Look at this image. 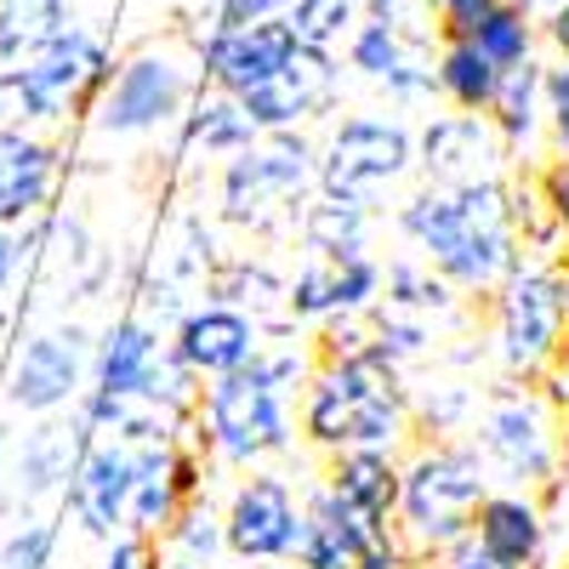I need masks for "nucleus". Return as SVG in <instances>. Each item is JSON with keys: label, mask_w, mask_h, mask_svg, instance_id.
Returning <instances> with one entry per match:
<instances>
[{"label": "nucleus", "mask_w": 569, "mask_h": 569, "mask_svg": "<svg viewBox=\"0 0 569 569\" xmlns=\"http://www.w3.org/2000/svg\"><path fill=\"white\" fill-rule=\"evenodd\" d=\"M479 393H472L467 382H439V388H421L410 393V427L421 439H456L461 427H472V416H479Z\"/></svg>", "instance_id": "obj_33"}, {"label": "nucleus", "mask_w": 569, "mask_h": 569, "mask_svg": "<svg viewBox=\"0 0 569 569\" xmlns=\"http://www.w3.org/2000/svg\"><path fill=\"white\" fill-rule=\"evenodd\" d=\"M319 479L353 512H365L370 525H399V485H405L399 450H337V456H325Z\"/></svg>", "instance_id": "obj_22"}, {"label": "nucleus", "mask_w": 569, "mask_h": 569, "mask_svg": "<svg viewBox=\"0 0 569 569\" xmlns=\"http://www.w3.org/2000/svg\"><path fill=\"white\" fill-rule=\"evenodd\" d=\"M427 12H450V7H461V0H421Z\"/></svg>", "instance_id": "obj_52"}, {"label": "nucleus", "mask_w": 569, "mask_h": 569, "mask_svg": "<svg viewBox=\"0 0 569 569\" xmlns=\"http://www.w3.org/2000/svg\"><path fill=\"white\" fill-rule=\"evenodd\" d=\"M359 12H365V18H388V23H405V18H399V0H359Z\"/></svg>", "instance_id": "obj_48"}, {"label": "nucleus", "mask_w": 569, "mask_h": 569, "mask_svg": "<svg viewBox=\"0 0 569 569\" xmlns=\"http://www.w3.org/2000/svg\"><path fill=\"white\" fill-rule=\"evenodd\" d=\"M63 149L46 142L34 126H0V228H23L29 217L46 211L58 182Z\"/></svg>", "instance_id": "obj_18"}, {"label": "nucleus", "mask_w": 569, "mask_h": 569, "mask_svg": "<svg viewBox=\"0 0 569 569\" xmlns=\"http://www.w3.org/2000/svg\"><path fill=\"white\" fill-rule=\"evenodd\" d=\"M507 142L490 126V114H433L416 131V171L427 182H479L501 177Z\"/></svg>", "instance_id": "obj_16"}, {"label": "nucleus", "mask_w": 569, "mask_h": 569, "mask_svg": "<svg viewBox=\"0 0 569 569\" xmlns=\"http://www.w3.org/2000/svg\"><path fill=\"white\" fill-rule=\"evenodd\" d=\"M536 40H541V23H536L530 7H518V0H501V7L472 29V46H479L496 69H512V63L536 58Z\"/></svg>", "instance_id": "obj_32"}, {"label": "nucleus", "mask_w": 569, "mask_h": 569, "mask_svg": "<svg viewBox=\"0 0 569 569\" xmlns=\"http://www.w3.org/2000/svg\"><path fill=\"white\" fill-rule=\"evenodd\" d=\"M302 246L313 257H330V262H348V257H370V233H376V211L370 206H353V200H330V194H313L308 211H302Z\"/></svg>", "instance_id": "obj_26"}, {"label": "nucleus", "mask_w": 569, "mask_h": 569, "mask_svg": "<svg viewBox=\"0 0 569 569\" xmlns=\"http://www.w3.org/2000/svg\"><path fill=\"white\" fill-rule=\"evenodd\" d=\"M439 569H501V563H496L479 541H472V536H461L456 547H445V552H439Z\"/></svg>", "instance_id": "obj_45"}, {"label": "nucleus", "mask_w": 569, "mask_h": 569, "mask_svg": "<svg viewBox=\"0 0 569 569\" xmlns=\"http://www.w3.org/2000/svg\"><path fill=\"white\" fill-rule=\"evenodd\" d=\"M541 80H547V69H541L536 58L512 63V69L501 74V86H496V103H490V126L501 131L507 149H530V142L541 137V126H547Z\"/></svg>", "instance_id": "obj_28"}, {"label": "nucleus", "mask_w": 569, "mask_h": 569, "mask_svg": "<svg viewBox=\"0 0 569 569\" xmlns=\"http://www.w3.org/2000/svg\"><path fill=\"white\" fill-rule=\"evenodd\" d=\"M18 268H23V251H18V228H0V297L12 291Z\"/></svg>", "instance_id": "obj_47"}, {"label": "nucleus", "mask_w": 569, "mask_h": 569, "mask_svg": "<svg viewBox=\"0 0 569 569\" xmlns=\"http://www.w3.org/2000/svg\"><path fill=\"white\" fill-rule=\"evenodd\" d=\"M297 29L284 18H268V23H246V29H206L194 40L200 52V74L206 86L217 91H233V98H246L251 86H262L284 58L297 52Z\"/></svg>", "instance_id": "obj_15"}, {"label": "nucleus", "mask_w": 569, "mask_h": 569, "mask_svg": "<svg viewBox=\"0 0 569 569\" xmlns=\"http://www.w3.org/2000/svg\"><path fill=\"white\" fill-rule=\"evenodd\" d=\"M291 0H217V12L206 29H246V23H268V18H284Z\"/></svg>", "instance_id": "obj_43"}, {"label": "nucleus", "mask_w": 569, "mask_h": 569, "mask_svg": "<svg viewBox=\"0 0 569 569\" xmlns=\"http://www.w3.org/2000/svg\"><path fill=\"white\" fill-rule=\"evenodd\" d=\"M182 485H177V439L160 445H137L131 450V507H126V530L137 536H160L177 507H182Z\"/></svg>", "instance_id": "obj_25"}, {"label": "nucleus", "mask_w": 569, "mask_h": 569, "mask_svg": "<svg viewBox=\"0 0 569 569\" xmlns=\"http://www.w3.org/2000/svg\"><path fill=\"white\" fill-rule=\"evenodd\" d=\"M416 171V131L393 114H342L319 142V194L382 206Z\"/></svg>", "instance_id": "obj_9"}, {"label": "nucleus", "mask_w": 569, "mask_h": 569, "mask_svg": "<svg viewBox=\"0 0 569 569\" xmlns=\"http://www.w3.org/2000/svg\"><path fill=\"white\" fill-rule=\"evenodd\" d=\"M507 206H512V228H518V246H525V251L558 257V246H569L563 228H558L552 211H547V200L536 194V182H512V188H507Z\"/></svg>", "instance_id": "obj_37"}, {"label": "nucleus", "mask_w": 569, "mask_h": 569, "mask_svg": "<svg viewBox=\"0 0 569 569\" xmlns=\"http://www.w3.org/2000/svg\"><path fill=\"white\" fill-rule=\"evenodd\" d=\"M63 501H69V518L86 536L114 541L126 530V507H131V445L91 439L69 490H63Z\"/></svg>", "instance_id": "obj_17"}, {"label": "nucleus", "mask_w": 569, "mask_h": 569, "mask_svg": "<svg viewBox=\"0 0 569 569\" xmlns=\"http://www.w3.org/2000/svg\"><path fill=\"white\" fill-rule=\"evenodd\" d=\"M382 91H388V103H399V109H410V103H421L427 98V91H439L433 86V63H421L416 52L382 80Z\"/></svg>", "instance_id": "obj_41"}, {"label": "nucleus", "mask_w": 569, "mask_h": 569, "mask_svg": "<svg viewBox=\"0 0 569 569\" xmlns=\"http://www.w3.org/2000/svg\"><path fill=\"white\" fill-rule=\"evenodd\" d=\"M319 194V142L308 131H262L217 171V217L251 240H291Z\"/></svg>", "instance_id": "obj_4"}, {"label": "nucleus", "mask_w": 569, "mask_h": 569, "mask_svg": "<svg viewBox=\"0 0 569 569\" xmlns=\"http://www.w3.org/2000/svg\"><path fill=\"white\" fill-rule=\"evenodd\" d=\"M541 103H547V137H552V149L569 154V63L547 69V80H541Z\"/></svg>", "instance_id": "obj_40"}, {"label": "nucleus", "mask_w": 569, "mask_h": 569, "mask_svg": "<svg viewBox=\"0 0 569 569\" xmlns=\"http://www.w3.org/2000/svg\"><path fill=\"white\" fill-rule=\"evenodd\" d=\"M251 569H302V563H291V558H279V563H251Z\"/></svg>", "instance_id": "obj_53"}, {"label": "nucleus", "mask_w": 569, "mask_h": 569, "mask_svg": "<svg viewBox=\"0 0 569 569\" xmlns=\"http://www.w3.org/2000/svg\"><path fill=\"white\" fill-rule=\"evenodd\" d=\"M262 131L257 120L246 114V103L233 98V91H194V103H188V114L177 120V154H211V160H228L251 149Z\"/></svg>", "instance_id": "obj_24"}, {"label": "nucleus", "mask_w": 569, "mask_h": 569, "mask_svg": "<svg viewBox=\"0 0 569 569\" xmlns=\"http://www.w3.org/2000/svg\"><path fill=\"white\" fill-rule=\"evenodd\" d=\"M52 552H58V530L40 525V518H23V525L0 541V563L7 569H46Z\"/></svg>", "instance_id": "obj_39"}, {"label": "nucleus", "mask_w": 569, "mask_h": 569, "mask_svg": "<svg viewBox=\"0 0 569 569\" xmlns=\"http://www.w3.org/2000/svg\"><path fill=\"white\" fill-rule=\"evenodd\" d=\"M166 558H188V563H200V569H217L228 558V530H222V507H211V496H194V501H182L177 518L154 536Z\"/></svg>", "instance_id": "obj_31"}, {"label": "nucleus", "mask_w": 569, "mask_h": 569, "mask_svg": "<svg viewBox=\"0 0 569 569\" xmlns=\"http://www.w3.org/2000/svg\"><path fill=\"white\" fill-rule=\"evenodd\" d=\"M200 52L194 46L177 40H149L137 46L131 58H120L114 80L98 103H91V131L120 142V137H154L166 126H177L188 114V103H194L200 91Z\"/></svg>", "instance_id": "obj_7"}, {"label": "nucleus", "mask_w": 569, "mask_h": 569, "mask_svg": "<svg viewBox=\"0 0 569 569\" xmlns=\"http://www.w3.org/2000/svg\"><path fill=\"white\" fill-rule=\"evenodd\" d=\"M472 450L485 456L490 485L501 479L507 490H541L558 472V410L536 382L496 388L472 416Z\"/></svg>", "instance_id": "obj_10"}, {"label": "nucleus", "mask_w": 569, "mask_h": 569, "mask_svg": "<svg viewBox=\"0 0 569 569\" xmlns=\"http://www.w3.org/2000/svg\"><path fill=\"white\" fill-rule=\"evenodd\" d=\"M370 342H376V353H382V359H393L405 370L410 359L433 353V325H427L421 313H399L388 302H376L370 308Z\"/></svg>", "instance_id": "obj_35"}, {"label": "nucleus", "mask_w": 569, "mask_h": 569, "mask_svg": "<svg viewBox=\"0 0 569 569\" xmlns=\"http://www.w3.org/2000/svg\"><path fill=\"white\" fill-rule=\"evenodd\" d=\"M410 58V40H405V23H388V18H359L353 34H348V69L382 86L399 63Z\"/></svg>", "instance_id": "obj_34"}, {"label": "nucleus", "mask_w": 569, "mask_h": 569, "mask_svg": "<svg viewBox=\"0 0 569 569\" xmlns=\"http://www.w3.org/2000/svg\"><path fill=\"white\" fill-rule=\"evenodd\" d=\"M342 91V63L325 52V46H297L262 86L246 91V114L257 120V131H302L308 120L337 109Z\"/></svg>", "instance_id": "obj_13"}, {"label": "nucleus", "mask_w": 569, "mask_h": 569, "mask_svg": "<svg viewBox=\"0 0 569 569\" xmlns=\"http://www.w3.org/2000/svg\"><path fill=\"white\" fill-rule=\"evenodd\" d=\"M569 342V279L552 262H518L496 284V359L507 376H541Z\"/></svg>", "instance_id": "obj_8"}, {"label": "nucleus", "mask_w": 569, "mask_h": 569, "mask_svg": "<svg viewBox=\"0 0 569 569\" xmlns=\"http://www.w3.org/2000/svg\"><path fill=\"white\" fill-rule=\"evenodd\" d=\"M91 342L80 325L69 330H40L29 337L12 365H7V405L23 416H58L86 393V376H91Z\"/></svg>", "instance_id": "obj_12"}, {"label": "nucleus", "mask_w": 569, "mask_h": 569, "mask_svg": "<svg viewBox=\"0 0 569 569\" xmlns=\"http://www.w3.org/2000/svg\"><path fill=\"white\" fill-rule=\"evenodd\" d=\"M284 291H291V279H284L268 257H222L211 273H206V297L211 302H233V308H246L251 319H262L268 337H291L297 319L284 313Z\"/></svg>", "instance_id": "obj_23"}, {"label": "nucleus", "mask_w": 569, "mask_h": 569, "mask_svg": "<svg viewBox=\"0 0 569 569\" xmlns=\"http://www.w3.org/2000/svg\"><path fill=\"white\" fill-rule=\"evenodd\" d=\"M0 126H12V86H7V69H0Z\"/></svg>", "instance_id": "obj_50"}, {"label": "nucleus", "mask_w": 569, "mask_h": 569, "mask_svg": "<svg viewBox=\"0 0 569 569\" xmlns=\"http://www.w3.org/2000/svg\"><path fill=\"white\" fill-rule=\"evenodd\" d=\"M330 284H337V313H370L376 302H382V262L348 257V262H337Z\"/></svg>", "instance_id": "obj_38"}, {"label": "nucleus", "mask_w": 569, "mask_h": 569, "mask_svg": "<svg viewBox=\"0 0 569 569\" xmlns=\"http://www.w3.org/2000/svg\"><path fill=\"white\" fill-rule=\"evenodd\" d=\"M91 439L98 433H91L80 416L74 421L40 416V427H29V433L18 439V450H12V490L23 501H46V496L69 490V479H74V467H80Z\"/></svg>", "instance_id": "obj_19"}, {"label": "nucleus", "mask_w": 569, "mask_h": 569, "mask_svg": "<svg viewBox=\"0 0 569 569\" xmlns=\"http://www.w3.org/2000/svg\"><path fill=\"white\" fill-rule=\"evenodd\" d=\"M507 177H479V182H421L416 194L393 211L399 240L433 262L456 291H496V284L525 262L507 206Z\"/></svg>", "instance_id": "obj_2"}, {"label": "nucleus", "mask_w": 569, "mask_h": 569, "mask_svg": "<svg viewBox=\"0 0 569 569\" xmlns=\"http://www.w3.org/2000/svg\"><path fill=\"white\" fill-rule=\"evenodd\" d=\"M222 530H228V558L251 563H279L302 541V490L291 472L279 467H251L233 479L222 501Z\"/></svg>", "instance_id": "obj_11"}, {"label": "nucleus", "mask_w": 569, "mask_h": 569, "mask_svg": "<svg viewBox=\"0 0 569 569\" xmlns=\"http://www.w3.org/2000/svg\"><path fill=\"white\" fill-rule=\"evenodd\" d=\"M558 467L569 472V405L558 410Z\"/></svg>", "instance_id": "obj_49"}, {"label": "nucleus", "mask_w": 569, "mask_h": 569, "mask_svg": "<svg viewBox=\"0 0 569 569\" xmlns=\"http://www.w3.org/2000/svg\"><path fill=\"white\" fill-rule=\"evenodd\" d=\"M382 302L399 308V313L445 319V313H456V284H450L433 262H421V257L410 251V257L382 262Z\"/></svg>", "instance_id": "obj_30"}, {"label": "nucleus", "mask_w": 569, "mask_h": 569, "mask_svg": "<svg viewBox=\"0 0 569 569\" xmlns=\"http://www.w3.org/2000/svg\"><path fill=\"white\" fill-rule=\"evenodd\" d=\"M536 194L547 200L552 222L563 228V240H569V154H558V160H547V166H541V177H536Z\"/></svg>", "instance_id": "obj_44"}, {"label": "nucleus", "mask_w": 569, "mask_h": 569, "mask_svg": "<svg viewBox=\"0 0 569 569\" xmlns=\"http://www.w3.org/2000/svg\"><path fill=\"white\" fill-rule=\"evenodd\" d=\"M313 376V353L302 342H279L262 348L246 370H228L217 382H206L188 445H200L217 467L228 472H251L279 456L297 450V399Z\"/></svg>", "instance_id": "obj_1"}, {"label": "nucleus", "mask_w": 569, "mask_h": 569, "mask_svg": "<svg viewBox=\"0 0 569 569\" xmlns=\"http://www.w3.org/2000/svg\"><path fill=\"white\" fill-rule=\"evenodd\" d=\"M69 23H80V0H0V69L23 63Z\"/></svg>", "instance_id": "obj_29"}, {"label": "nucleus", "mask_w": 569, "mask_h": 569, "mask_svg": "<svg viewBox=\"0 0 569 569\" xmlns=\"http://www.w3.org/2000/svg\"><path fill=\"white\" fill-rule=\"evenodd\" d=\"M268 348L262 319H251L233 302H194L177 325H171V353L200 376V382H217L228 370H246L257 353Z\"/></svg>", "instance_id": "obj_14"}, {"label": "nucleus", "mask_w": 569, "mask_h": 569, "mask_svg": "<svg viewBox=\"0 0 569 569\" xmlns=\"http://www.w3.org/2000/svg\"><path fill=\"white\" fill-rule=\"evenodd\" d=\"M501 74H507V69H496L472 40H445L439 58H433V86H439V98H445L450 109H461V114H490Z\"/></svg>", "instance_id": "obj_27"}, {"label": "nucleus", "mask_w": 569, "mask_h": 569, "mask_svg": "<svg viewBox=\"0 0 569 569\" xmlns=\"http://www.w3.org/2000/svg\"><path fill=\"white\" fill-rule=\"evenodd\" d=\"M297 433L319 456L405 450L416 427H410V388L399 365L376 353V342L353 359H313V376L297 399Z\"/></svg>", "instance_id": "obj_3"}, {"label": "nucleus", "mask_w": 569, "mask_h": 569, "mask_svg": "<svg viewBox=\"0 0 569 569\" xmlns=\"http://www.w3.org/2000/svg\"><path fill=\"white\" fill-rule=\"evenodd\" d=\"M472 541L501 569H541L547 552V507L536 490H490L472 512Z\"/></svg>", "instance_id": "obj_20"}, {"label": "nucleus", "mask_w": 569, "mask_h": 569, "mask_svg": "<svg viewBox=\"0 0 569 569\" xmlns=\"http://www.w3.org/2000/svg\"><path fill=\"white\" fill-rule=\"evenodd\" d=\"M558 569H569V558H563V563H558Z\"/></svg>", "instance_id": "obj_54"}, {"label": "nucleus", "mask_w": 569, "mask_h": 569, "mask_svg": "<svg viewBox=\"0 0 569 569\" xmlns=\"http://www.w3.org/2000/svg\"><path fill=\"white\" fill-rule=\"evenodd\" d=\"M166 353V342H160V325H149L142 313H126V319H114L103 337H98V348H91V393H103V399H137L142 393V382H149V370H154V359Z\"/></svg>", "instance_id": "obj_21"}, {"label": "nucleus", "mask_w": 569, "mask_h": 569, "mask_svg": "<svg viewBox=\"0 0 569 569\" xmlns=\"http://www.w3.org/2000/svg\"><path fill=\"white\" fill-rule=\"evenodd\" d=\"M541 34H547V46L558 52V63H569V0H558V7L541 18Z\"/></svg>", "instance_id": "obj_46"}, {"label": "nucleus", "mask_w": 569, "mask_h": 569, "mask_svg": "<svg viewBox=\"0 0 569 569\" xmlns=\"http://www.w3.org/2000/svg\"><path fill=\"white\" fill-rule=\"evenodd\" d=\"M154 569H200V563H188V558H166V552H160V563H154Z\"/></svg>", "instance_id": "obj_51"}, {"label": "nucleus", "mask_w": 569, "mask_h": 569, "mask_svg": "<svg viewBox=\"0 0 569 569\" xmlns=\"http://www.w3.org/2000/svg\"><path fill=\"white\" fill-rule=\"evenodd\" d=\"M359 18H365L359 0H291V12H284V23L297 29V40L302 46H325V52L337 40H348Z\"/></svg>", "instance_id": "obj_36"}, {"label": "nucleus", "mask_w": 569, "mask_h": 569, "mask_svg": "<svg viewBox=\"0 0 569 569\" xmlns=\"http://www.w3.org/2000/svg\"><path fill=\"white\" fill-rule=\"evenodd\" d=\"M490 496V467L472 439H421L405 450L399 485V536L416 563H433L445 547L472 536V512Z\"/></svg>", "instance_id": "obj_5"}, {"label": "nucleus", "mask_w": 569, "mask_h": 569, "mask_svg": "<svg viewBox=\"0 0 569 569\" xmlns=\"http://www.w3.org/2000/svg\"><path fill=\"white\" fill-rule=\"evenodd\" d=\"M120 58L114 46L86 29V23H69L63 34H52L46 46L23 63L7 69V86H12V120L18 126H63L74 114H91V103L109 91Z\"/></svg>", "instance_id": "obj_6"}, {"label": "nucleus", "mask_w": 569, "mask_h": 569, "mask_svg": "<svg viewBox=\"0 0 569 569\" xmlns=\"http://www.w3.org/2000/svg\"><path fill=\"white\" fill-rule=\"evenodd\" d=\"M154 563H160V541L154 536L120 530L114 541H103V569H154Z\"/></svg>", "instance_id": "obj_42"}]
</instances>
